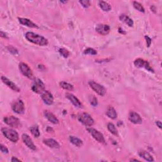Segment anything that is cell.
Segmentation results:
<instances>
[{
  "mask_svg": "<svg viewBox=\"0 0 162 162\" xmlns=\"http://www.w3.org/2000/svg\"><path fill=\"white\" fill-rule=\"evenodd\" d=\"M66 98L68 99L70 101H71V103L74 105V106L77 107V108H82V104L81 103V102L76 97V96H74L73 94L71 93H67L66 94Z\"/></svg>",
  "mask_w": 162,
  "mask_h": 162,
  "instance_id": "16",
  "label": "cell"
},
{
  "mask_svg": "<svg viewBox=\"0 0 162 162\" xmlns=\"http://www.w3.org/2000/svg\"><path fill=\"white\" fill-rule=\"evenodd\" d=\"M1 81L2 82L4 83V84H5L8 87H10V89H12L13 91H16V92H20V89L19 87L17 86L15 84H14V82L12 81H11L10 80L8 79V78L5 77V76H2L1 77Z\"/></svg>",
  "mask_w": 162,
  "mask_h": 162,
  "instance_id": "15",
  "label": "cell"
},
{
  "mask_svg": "<svg viewBox=\"0 0 162 162\" xmlns=\"http://www.w3.org/2000/svg\"><path fill=\"white\" fill-rule=\"evenodd\" d=\"M22 140L25 144L29 148H30V150H36V146H35V144H34L32 139L30 138L29 135L24 134L22 136Z\"/></svg>",
  "mask_w": 162,
  "mask_h": 162,
  "instance_id": "14",
  "label": "cell"
},
{
  "mask_svg": "<svg viewBox=\"0 0 162 162\" xmlns=\"http://www.w3.org/2000/svg\"><path fill=\"white\" fill-rule=\"evenodd\" d=\"M107 127L108 130L110 131V132L115 135H118V131L117 129L116 128V127L115 126V125L112 124V123H108Z\"/></svg>",
  "mask_w": 162,
  "mask_h": 162,
  "instance_id": "27",
  "label": "cell"
},
{
  "mask_svg": "<svg viewBox=\"0 0 162 162\" xmlns=\"http://www.w3.org/2000/svg\"><path fill=\"white\" fill-rule=\"evenodd\" d=\"M87 130L88 131L92 136H93V138L95 140H96V141H97L98 142H99L100 143H103V144L105 143V139H104L103 135L99 131L97 130L94 128H92V127L87 128Z\"/></svg>",
  "mask_w": 162,
  "mask_h": 162,
  "instance_id": "7",
  "label": "cell"
},
{
  "mask_svg": "<svg viewBox=\"0 0 162 162\" xmlns=\"http://www.w3.org/2000/svg\"><path fill=\"white\" fill-rule=\"evenodd\" d=\"M133 6L135 8V9H136L137 10H138L140 12L144 13V12H145V10H144V8L143 6V5H141V3H139V2L134 1L133 2Z\"/></svg>",
  "mask_w": 162,
  "mask_h": 162,
  "instance_id": "28",
  "label": "cell"
},
{
  "mask_svg": "<svg viewBox=\"0 0 162 162\" xmlns=\"http://www.w3.org/2000/svg\"><path fill=\"white\" fill-rule=\"evenodd\" d=\"M41 98L45 104L51 105L53 103L54 98L52 94L48 91H45L41 94Z\"/></svg>",
  "mask_w": 162,
  "mask_h": 162,
  "instance_id": "11",
  "label": "cell"
},
{
  "mask_svg": "<svg viewBox=\"0 0 162 162\" xmlns=\"http://www.w3.org/2000/svg\"><path fill=\"white\" fill-rule=\"evenodd\" d=\"M1 132L6 138L13 143H17L19 139V134L15 130L8 128H2Z\"/></svg>",
  "mask_w": 162,
  "mask_h": 162,
  "instance_id": "2",
  "label": "cell"
},
{
  "mask_svg": "<svg viewBox=\"0 0 162 162\" xmlns=\"http://www.w3.org/2000/svg\"><path fill=\"white\" fill-rule=\"evenodd\" d=\"M4 122L8 125L15 128L19 127L20 124L19 119L14 116H8L5 117L4 118Z\"/></svg>",
  "mask_w": 162,
  "mask_h": 162,
  "instance_id": "9",
  "label": "cell"
},
{
  "mask_svg": "<svg viewBox=\"0 0 162 162\" xmlns=\"http://www.w3.org/2000/svg\"><path fill=\"white\" fill-rule=\"evenodd\" d=\"M30 132H31L32 134L34 135V137L39 138V135H40V132H39V127L37 125H34L32 126L30 129Z\"/></svg>",
  "mask_w": 162,
  "mask_h": 162,
  "instance_id": "26",
  "label": "cell"
},
{
  "mask_svg": "<svg viewBox=\"0 0 162 162\" xmlns=\"http://www.w3.org/2000/svg\"><path fill=\"white\" fill-rule=\"evenodd\" d=\"M0 34H1V36L2 37H4V38H5V39H8V36H6V34L5 33H4L3 31H1V32H0Z\"/></svg>",
  "mask_w": 162,
  "mask_h": 162,
  "instance_id": "36",
  "label": "cell"
},
{
  "mask_svg": "<svg viewBox=\"0 0 162 162\" xmlns=\"http://www.w3.org/2000/svg\"><path fill=\"white\" fill-rule=\"evenodd\" d=\"M139 155L148 161L151 162V161H154V159H153V156L150 154V153L144 150H140L139 151Z\"/></svg>",
  "mask_w": 162,
  "mask_h": 162,
  "instance_id": "20",
  "label": "cell"
},
{
  "mask_svg": "<svg viewBox=\"0 0 162 162\" xmlns=\"http://www.w3.org/2000/svg\"><path fill=\"white\" fill-rule=\"evenodd\" d=\"M69 139H70V141L77 147H81L83 144V142L81 139L74 136H70Z\"/></svg>",
  "mask_w": 162,
  "mask_h": 162,
  "instance_id": "24",
  "label": "cell"
},
{
  "mask_svg": "<svg viewBox=\"0 0 162 162\" xmlns=\"http://www.w3.org/2000/svg\"><path fill=\"white\" fill-rule=\"evenodd\" d=\"M59 53L64 58H68L70 55L69 51L65 49V48H60L59 50Z\"/></svg>",
  "mask_w": 162,
  "mask_h": 162,
  "instance_id": "29",
  "label": "cell"
},
{
  "mask_svg": "<svg viewBox=\"0 0 162 162\" xmlns=\"http://www.w3.org/2000/svg\"><path fill=\"white\" fill-rule=\"evenodd\" d=\"M25 37L29 42H32L35 45L41 46H47L48 45V41L47 39L32 32H28L26 33Z\"/></svg>",
  "mask_w": 162,
  "mask_h": 162,
  "instance_id": "1",
  "label": "cell"
},
{
  "mask_svg": "<svg viewBox=\"0 0 162 162\" xmlns=\"http://www.w3.org/2000/svg\"><path fill=\"white\" fill-rule=\"evenodd\" d=\"M107 115L112 119H115L117 117V113L115 108L112 107H109L106 113Z\"/></svg>",
  "mask_w": 162,
  "mask_h": 162,
  "instance_id": "22",
  "label": "cell"
},
{
  "mask_svg": "<svg viewBox=\"0 0 162 162\" xmlns=\"http://www.w3.org/2000/svg\"><path fill=\"white\" fill-rule=\"evenodd\" d=\"M12 108L14 112L18 114H22L25 111L24 104L22 101L19 99L13 103L12 105Z\"/></svg>",
  "mask_w": 162,
  "mask_h": 162,
  "instance_id": "8",
  "label": "cell"
},
{
  "mask_svg": "<svg viewBox=\"0 0 162 162\" xmlns=\"http://www.w3.org/2000/svg\"><path fill=\"white\" fill-rule=\"evenodd\" d=\"M79 3L81 4L83 7L86 8H89L91 6V2L90 1H88V0H81V1H79Z\"/></svg>",
  "mask_w": 162,
  "mask_h": 162,
  "instance_id": "32",
  "label": "cell"
},
{
  "mask_svg": "<svg viewBox=\"0 0 162 162\" xmlns=\"http://www.w3.org/2000/svg\"><path fill=\"white\" fill-rule=\"evenodd\" d=\"M89 85L90 86L91 88L93 89V90H94L96 93L99 96H103L107 93L106 89H105L103 86L100 85L98 83L95 82L94 81H89Z\"/></svg>",
  "mask_w": 162,
  "mask_h": 162,
  "instance_id": "6",
  "label": "cell"
},
{
  "mask_svg": "<svg viewBox=\"0 0 162 162\" xmlns=\"http://www.w3.org/2000/svg\"><path fill=\"white\" fill-rule=\"evenodd\" d=\"M78 120L86 126L91 127L94 124V120L88 113H82L78 117Z\"/></svg>",
  "mask_w": 162,
  "mask_h": 162,
  "instance_id": "3",
  "label": "cell"
},
{
  "mask_svg": "<svg viewBox=\"0 0 162 162\" xmlns=\"http://www.w3.org/2000/svg\"><path fill=\"white\" fill-rule=\"evenodd\" d=\"M43 143L51 148L58 149L60 147L59 143L53 139H46L43 140Z\"/></svg>",
  "mask_w": 162,
  "mask_h": 162,
  "instance_id": "17",
  "label": "cell"
},
{
  "mask_svg": "<svg viewBox=\"0 0 162 162\" xmlns=\"http://www.w3.org/2000/svg\"><path fill=\"white\" fill-rule=\"evenodd\" d=\"M19 69L22 73L24 76L27 77L30 79H33L34 78V74L32 71V70L25 63H20L19 64Z\"/></svg>",
  "mask_w": 162,
  "mask_h": 162,
  "instance_id": "5",
  "label": "cell"
},
{
  "mask_svg": "<svg viewBox=\"0 0 162 162\" xmlns=\"http://www.w3.org/2000/svg\"><path fill=\"white\" fill-rule=\"evenodd\" d=\"M99 6L104 12H109L112 9V6L110 4L105 1H99Z\"/></svg>",
  "mask_w": 162,
  "mask_h": 162,
  "instance_id": "23",
  "label": "cell"
},
{
  "mask_svg": "<svg viewBox=\"0 0 162 162\" xmlns=\"http://www.w3.org/2000/svg\"><path fill=\"white\" fill-rule=\"evenodd\" d=\"M7 48H8V51H9L10 52H11L12 53H13V54H17V53H18V51H17V50L16 49V48H15L14 47H13L12 46H9Z\"/></svg>",
  "mask_w": 162,
  "mask_h": 162,
  "instance_id": "33",
  "label": "cell"
},
{
  "mask_svg": "<svg viewBox=\"0 0 162 162\" xmlns=\"http://www.w3.org/2000/svg\"><path fill=\"white\" fill-rule=\"evenodd\" d=\"M156 124L157 125V126L160 129H161V122L160 121H159V120L156 121Z\"/></svg>",
  "mask_w": 162,
  "mask_h": 162,
  "instance_id": "37",
  "label": "cell"
},
{
  "mask_svg": "<svg viewBox=\"0 0 162 162\" xmlns=\"http://www.w3.org/2000/svg\"><path fill=\"white\" fill-rule=\"evenodd\" d=\"M130 161H139V160H136V159H132V160H131Z\"/></svg>",
  "mask_w": 162,
  "mask_h": 162,
  "instance_id": "39",
  "label": "cell"
},
{
  "mask_svg": "<svg viewBox=\"0 0 162 162\" xmlns=\"http://www.w3.org/2000/svg\"><path fill=\"white\" fill-rule=\"evenodd\" d=\"M32 90L36 93L42 94L45 91V85L42 81L39 79V78H36L34 81L32 86Z\"/></svg>",
  "mask_w": 162,
  "mask_h": 162,
  "instance_id": "4",
  "label": "cell"
},
{
  "mask_svg": "<svg viewBox=\"0 0 162 162\" xmlns=\"http://www.w3.org/2000/svg\"><path fill=\"white\" fill-rule=\"evenodd\" d=\"M11 161H12V162H14V161H21L20 160L17 159V158H15V157H12V158Z\"/></svg>",
  "mask_w": 162,
  "mask_h": 162,
  "instance_id": "38",
  "label": "cell"
},
{
  "mask_svg": "<svg viewBox=\"0 0 162 162\" xmlns=\"http://www.w3.org/2000/svg\"><path fill=\"white\" fill-rule=\"evenodd\" d=\"M119 19L121 21H122L123 22H124L125 24L129 25V27H132L134 25V22H133L132 19H131L130 17L127 16L126 15H124V14L121 15L119 17Z\"/></svg>",
  "mask_w": 162,
  "mask_h": 162,
  "instance_id": "21",
  "label": "cell"
},
{
  "mask_svg": "<svg viewBox=\"0 0 162 162\" xmlns=\"http://www.w3.org/2000/svg\"><path fill=\"white\" fill-rule=\"evenodd\" d=\"M129 120L134 124H141L143 122L141 116L135 112H130L129 113Z\"/></svg>",
  "mask_w": 162,
  "mask_h": 162,
  "instance_id": "13",
  "label": "cell"
},
{
  "mask_svg": "<svg viewBox=\"0 0 162 162\" xmlns=\"http://www.w3.org/2000/svg\"><path fill=\"white\" fill-rule=\"evenodd\" d=\"M60 86L61 87H62L63 89L65 90H68V91H72L73 89V86L69 84L68 82H60Z\"/></svg>",
  "mask_w": 162,
  "mask_h": 162,
  "instance_id": "25",
  "label": "cell"
},
{
  "mask_svg": "<svg viewBox=\"0 0 162 162\" xmlns=\"http://www.w3.org/2000/svg\"><path fill=\"white\" fill-rule=\"evenodd\" d=\"M96 30L101 35L107 36L110 31V27L107 24H98L96 27Z\"/></svg>",
  "mask_w": 162,
  "mask_h": 162,
  "instance_id": "12",
  "label": "cell"
},
{
  "mask_svg": "<svg viewBox=\"0 0 162 162\" xmlns=\"http://www.w3.org/2000/svg\"><path fill=\"white\" fill-rule=\"evenodd\" d=\"M134 64L136 67L144 68L146 69L147 71H150L151 72H154L153 71V69L151 67V66L150 65V63H149L146 60H144L141 58H138L134 61Z\"/></svg>",
  "mask_w": 162,
  "mask_h": 162,
  "instance_id": "10",
  "label": "cell"
},
{
  "mask_svg": "<svg viewBox=\"0 0 162 162\" xmlns=\"http://www.w3.org/2000/svg\"><path fill=\"white\" fill-rule=\"evenodd\" d=\"M145 39H146V42H147V46L148 47H150V45H151V39H150V37H148L147 36H145Z\"/></svg>",
  "mask_w": 162,
  "mask_h": 162,
  "instance_id": "35",
  "label": "cell"
},
{
  "mask_svg": "<svg viewBox=\"0 0 162 162\" xmlns=\"http://www.w3.org/2000/svg\"><path fill=\"white\" fill-rule=\"evenodd\" d=\"M0 150H1V151L3 153H8V150L7 148L5 146H3V144L0 145Z\"/></svg>",
  "mask_w": 162,
  "mask_h": 162,
  "instance_id": "34",
  "label": "cell"
},
{
  "mask_svg": "<svg viewBox=\"0 0 162 162\" xmlns=\"http://www.w3.org/2000/svg\"><path fill=\"white\" fill-rule=\"evenodd\" d=\"M89 101H90V103L93 105V106H94V107L97 106L98 99L94 96H91L89 98Z\"/></svg>",
  "mask_w": 162,
  "mask_h": 162,
  "instance_id": "31",
  "label": "cell"
},
{
  "mask_svg": "<svg viewBox=\"0 0 162 162\" xmlns=\"http://www.w3.org/2000/svg\"><path fill=\"white\" fill-rule=\"evenodd\" d=\"M44 114H45V117L46 119L49 120L50 122H51L52 124H58L59 123V120L55 117V115L54 114H53V113L49 111H45L44 112Z\"/></svg>",
  "mask_w": 162,
  "mask_h": 162,
  "instance_id": "18",
  "label": "cell"
},
{
  "mask_svg": "<svg viewBox=\"0 0 162 162\" xmlns=\"http://www.w3.org/2000/svg\"><path fill=\"white\" fill-rule=\"evenodd\" d=\"M84 54L87 55H96L97 54V51L93 49V48H87L84 51Z\"/></svg>",
  "mask_w": 162,
  "mask_h": 162,
  "instance_id": "30",
  "label": "cell"
},
{
  "mask_svg": "<svg viewBox=\"0 0 162 162\" xmlns=\"http://www.w3.org/2000/svg\"><path fill=\"white\" fill-rule=\"evenodd\" d=\"M19 22L25 26L30 27V28H38V26L34 24L31 20H30L27 19H24V18H19Z\"/></svg>",
  "mask_w": 162,
  "mask_h": 162,
  "instance_id": "19",
  "label": "cell"
}]
</instances>
